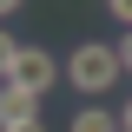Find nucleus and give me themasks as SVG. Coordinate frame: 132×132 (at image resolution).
Returning <instances> with one entry per match:
<instances>
[{
  "instance_id": "f257e3e1",
  "label": "nucleus",
  "mask_w": 132,
  "mask_h": 132,
  "mask_svg": "<svg viewBox=\"0 0 132 132\" xmlns=\"http://www.w3.org/2000/svg\"><path fill=\"white\" fill-rule=\"evenodd\" d=\"M119 46H106V40H86V46H73V60H66V86H79L86 99H99L106 86H119Z\"/></svg>"
},
{
  "instance_id": "f03ea898",
  "label": "nucleus",
  "mask_w": 132,
  "mask_h": 132,
  "mask_svg": "<svg viewBox=\"0 0 132 132\" xmlns=\"http://www.w3.org/2000/svg\"><path fill=\"white\" fill-rule=\"evenodd\" d=\"M60 73H66V66L53 60L46 46H20V60H13V86H27V93H53Z\"/></svg>"
},
{
  "instance_id": "7ed1b4c3",
  "label": "nucleus",
  "mask_w": 132,
  "mask_h": 132,
  "mask_svg": "<svg viewBox=\"0 0 132 132\" xmlns=\"http://www.w3.org/2000/svg\"><path fill=\"white\" fill-rule=\"evenodd\" d=\"M33 119H40V93H27V86H13V79H0V132L33 126Z\"/></svg>"
},
{
  "instance_id": "20e7f679",
  "label": "nucleus",
  "mask_w": 132,
  "mask_h": 132,
  "mask_svg": "<svg viewBox=\"0 0 132 132\" xmlns=\"http://www.w3.org/2000/svg\"><path fill=\"white\" fill-rule=\"evenodd\" d=\"M66 132H126V126H119V112H106V106H79Z\"/></svg>"
},
{
  "instance_id": "39448f33",
  "label": "nucleus",
  "mask_w": 132,
  "mask_h": 132,
  "mask_svg": "<svg viewBox=\"0 0 132 132\" xmlns=\"http://www.w3.org/2000/svg\"><path fill=\"white\" fill-rule=\"evenodd\" d=\"M13 60H20V46H13V33L0 27V79H13Z\"/></svg>"
},
{
  "instance_id": "423d86ee",
  "label": "nucleus",
  "mask_w": 132,
  "mask_h": 132,
  "mask_svg": "<svg viewBox=\"0 0 132 132\" xmlns=\"http://www.w3.org/2000/svg\"><path fill=\"white\" fill-rule=\"evenodd\" d=\"M106 7H112V13L126 20V27H132V0H106Z\"/></svg>"
},
{
  "instance_id": "0eeeda50",
  "label": "nucleus",
  "mask_w": 132,
  "mask_h": 132,
  "mask_svg": "<svg viewBox=\"0 0 132 132\" xmlns=\"http://www.w3.org/2000/svg\"><path fill=\"white\" fill-rule=\"evenodd\" d=\"M119 66H126V73H132V33H126V40H119Z\"/></svg>"
},
{
  "instance_id": "6e6552de",
  "label": "nucleus",
  "mask_w": 132,
  "mask_h": 132,
  "mask_svg": "<svg viewBox=\"0 0 132 132\" xmlns=\"http://www.w3.org/2000/svg\"><path fill=\"white\" fill-rule=\"evenodd\" d=\"M119 126H126V132H132V99H126V106H119Z\"/></svg>"
},
{
  "instance_id": "1a4fd4ad",
  "label": "nucleus",
  "mask_w": 132,
  "mask_h": 132,
  "mask_svg": "<svg viewBox=\"0 0 132 132\" xmlns=\"http://www.w3.org/2000/svg\"><path fill=\"white\" fill-rule=\"evenodd\" d=\"M0 13H20V0H0Z\"/></svg>"
},
{
  "instance_id": "9d476101",
  "label": "nucleus",
  "mask_w": 132,
  "mask_h": 132,
  "mask_svg": "<svg viewBox=\"0 0 132 132\" xmlns=\"http://www.w3.org/2000/svg\"><path fill=\"white\" fill-rule=\"evenodd\" d=\"M13 132H46V126H40V119H33V126H13Z\"/></svg>"
}]
</instances>
